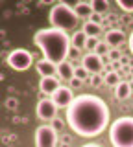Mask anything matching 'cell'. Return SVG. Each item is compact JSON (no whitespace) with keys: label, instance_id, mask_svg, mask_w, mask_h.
Masks as SVG:
<instances>
[{"label":"cell","instance_id":"1","mask_svg":"<svg viewBox=\"0 0 133 147\" xmlns=\"http://www.w3.org/2000/svg\"><path fill=\"white\" fill-rule=\"evenodd\" d=\"M65 110L68 129L81 138L100 136L109 125V105L96 94L76 96Z\"/></svg>","mask_w":133,"mask_h":147},{"label":"cell","instance_id":"2","mask_svg":"<svg viewBox=\"0 0 133 147\" xmlns=\"http://www.w3.org/2000/svg\"><path fill=\"white\" fill-rule=\"evenodd\" d=\"M33 44L43 52V59L54 63L57 66L59 63L68 59L70 52V35L57 28H43L37 30L33 35Z\"/></svg>","mask_w":133,"mask_h":147},{"label":"cell","instance_id":"3","mask_svg":"<svg viewBox=\"0 0 133 147\" xmlns=\"http://www.w3.org/2000/svg\"><path fill=\"white\" fill-rule=\"evenodd\" d=\"M48 20L52 28H57V30H63V31H70V30H76L78 24H80V17L76 15L74 7L67 2H57L50 7V13H48Z\"/></svg>","mask_w":133,"mask_h":147},{"label":"cell","instance_id":"4","mask_svg":"<svg viewBox=\"0 0 133 147\" xmlns=\"http://www.w3.org/2000/svg\"><path fill=\"white\" fill-rule=\"evenodd\" d=\"M109 142L113 147H133V116L115 119L109 129Z\"/></svg>","mask_w":133,"mask_h":147},{"label":"cell","instance_id":"5","mask_svg":"<svg viewBox=\"0 0 133 147\" xmlns=\"http://www.w3.org/2000/svg\"><path fill=\"white\" fill-rule=\"evenodd\" d=\"M6 64L10 68H13V70H17V72L28 70L31 64H33V55H31L28 50H24V48H17V50H13V52L8 55Z\"/></svg>","mask_w":133,"mask_h":147},{"label":"cell","instance_id":"6","mask_svg":"<svg viewBox=\"0 0 133 147\" xmlns=\"http://www.w3.org/2000/svg\"><path fill=\"white\" fill-rule=\"evenodd\" d=\"M59 134L52 125H41L35 129V147H57Z\"/></svg>","mask_w":133,"mask_h":147},{"label":"cell","instance_id":"7","mask_svg":"<svg viewBox=\"0 0 133 147\" xmlns=\"http://www.w3.org/2000/svg\"><path fill=\"white\" fill-rule=\"evenodd\" d=\"M57 107L56 103H54L50 98H43L37 101V109H35V112H37V118L43 119V121H52L54 118H57Z\"/></svg>","mask_w":133,"mask_h":147},{"label":"cell","instance_id":"8","mask_svg":"<svg viewBox=\"0 0 133 147\" xmlns=\"http://www.w3.org/2000/svg\"><path fill=\"white\" fill-rule=\"evenodd\" d=\"M50 99L56 103L57 109H67L68 105L72 103V99H74V94H72V88L68 85H61L52 96H50Z\"/></svg>","mask_w":133,"mask_h":147},{"label":"cell","instance_id":"9","mask_svg":"<svg viewBox=\"0 0 133 147\" xmlns=\"http://www.w3.org/2000/svg\"><path fill=\"white\" fill-rule=\"evenodd\" d=\"M81 66H83L91 76H93V74H102L104 72V59L100 57V55H96L94 52L85 53L83 57H81Z\"/></svg>","mask_w":133,"mask_h":147},{"label":"cell","instance_id":"10","mask_svg":"<svg viewBox=\"0 0 133 147\" xmlns=\"http://www.w3.org/2000/svg\"><path fill=\"white\" fill-rule=\"evenodd\" d=\"M59 86H61V83H59V77H56V76L41 77V81H39V88L44 96H52Z\"/></svg>","mask_w":133,"mask_h":147},{"label":"cell","instance_id":"11","mask_svg":"<svg viewBox=\"0 0 133 147\" xmlns=\"http://www.w3.org/2000/svg\"><path fill=\"white\" fill-rule=\"evenodd\" d=\"M124 40H126V35H124L120 30H109L107 33H105L104 42L109 46V50H117L118 46L124 44Z\"/></svg>","mask_w":133,"mask_h":147},{"label":"cell","instance_id":"12","mask_svg":"<svg viewBox=\"0 0 133 147\" xmlns=\"http://www.w3.org/2000/svg\"><path fill=\"white\" fill-rule=\"evenodd\" d=\"M35 68H37V74H41V77L54 76V74L57 72V66H56L54 63L46 61V59H39L37 64H35Z\"/></svg>","mask_w":133,"mask_h":147},{"label":"cell","instance_id":"13","mask_svg":"<svg viewBox=\"0 0 133 147\" xmlns=\"http://www.w3.org/2000/svg\"><path fill=\"white\" fill-rule=\"evenodd\" d=\"M56 74H59V77H61V79L70 81L72 77H74V66L70 64V61H63V63L57 64V72Z\"/></svg>","mask_w":133,"mask_h":147},{"label":"cell","instance_id":"14","mask_svg":"<svg viewBox=\"0 0 133 147\" xmlns=\"http://www.w3.org/2000/svg\"><path fill=\"white\" fill-rule=\"evenodd\" d=\"M85 42H87V35L83 33V30H76L74 31V35L70 37V44H72V48L74 50H83L85 48Z\"/></svg>","mask_w":133,"mask_h":147},{"label":"cell","instance_id":"15","mask_svg":"<svg viewBox=\"0 0 133 147\" xmlns=\"http://www.w3.org/2000/svg\"><path fill=\"white\" fill-rule=\"evenodd\" d=\"M72 7H74L76 15L80 17V20H81V18H87V20H89V17L93 15V7H91L89 2H78V4H74Z\"/></svg>","mask_w":133,"mask_h":147},{"label":"cell","instance_id":"16","mask_svg":"<svg viewBox=\"0 0 133 147\" xmlns=\"http://www.w3.org/2000/svg\"><path fill=\"white\" fill-rule=\"evenodd\" d=\"M115 96H117V99H128L131 96V85L128 81H120L115 86Z\"/></svg>","mask_w":133,"mask_h":147},{"label":"cell","instance_id":"17","mask_svg":"<svg viewBox=\"0 0 133 147\" xmlns=\"http://www.w3.org/2000/svg\"><path fill=\"white\" fill-rule=\"evenodd\" d=\"M89 4H91V7H93V13H98V15L107 13V9H109L107 0H93V2H89Z\"/></svg>","mask_w":133,"mask_h":147},{"label":"cell","instance_id":"18","mask_svg":"<svg viewBox=\"0 0 133 147\" xmlns=\"http://www.w3.org/2000/svg\"><path fill=\"white\" fill-rule=\"evenodd\" d=\"M100 30H102V26H98V24H93V22L85 20V24H83V33H85L87 37H98Z\"/></svg>","mask_w":133,"mask_h":147},{"label":"cell","instance_id":"19","mask_svg":"<svg viewBox=\"0 0 133 147\" xmlns=\"http://www.w3.org/2000/svg\"><path fill=\"white\" fill-rule=\"evenodd\" d=\"M104 83L109 86H117L118 83H120V76H118V72H109L104 76Z\"/></svg>","mask_w":133,"mask_h":147},{"label":"cell","instance_id":"20","mask_svg":"<svg viewBox=\"0 0 133 147\" xmlns=\"http://www.w3.org/2000/svg\"><path fill=\"white\" fill-rule=\"evenodd\" d=\"M117 6L126 13H133V0H117Z\"/></svg>","mask_w":133,"mask_h":147},{"label":"cell","instance_id":"21","mask_svg":"<svg viewBox=\"0 0 133 147\" xmlns=\"http://www.w3.org/2000/svg\"><path fill=\"white\" fill-rule=\"evenodd\" d=\"M74 77H76V79H80V81H87L89 72H87L83 66H76V68H74Z\"/></svg>","mask_w":133,"mask_h":147},{"label":"cell","instance_id":"22","mask_svg":"<svg viewBox=\"0 0 133 147\" xmlns=\"http://www.w3.org/2000/svg\"><path fill=\"white\" fill-rule=\"evenodd\" d=\"M98 37H87V42H85V50H89V53L91 52H94L96 50V46H98Z\"/></svg>","mask_w":133,"mask_h":147},{"label":"cell","instance_id":"23","mask_svg":"<svg viewBox=\"0 0 133 147\" xmlns=\"http://www.w3.org/2000/svg\"><path fill=\"white\" fill-rule=\"evenodd\" d=\"M50 125H52V129H54V131H56L57 134H59V132H61L63 129H65V121H63L61 118H54V119H52V123H50Z\"/></svg>","mask_w":133,"mask_h":147},{"label":"cell","instance_id":"24","mask_svg":"<svg viewBox=\"0 0 133 147\" xmlns=\"http://www.w3.org/2000/svg\"><path fill=\"white\" fill-rule=\"evenodd\" d=\"M94 53L100 55V57H105V55L109 53V46L105 44V42H98V46H96V50H94Z\"/></svg>","mask_w":133,"mask_h":147},{"label":"cell","instance_id":"25","mask_svg":"<svg viewBox=\"0 0 133 147\" xmlns=\"http://www.w3.org/2000/svg\"><path fill=\"white\" fill-rule=\"evenodd\" d=\"M91 85H93L94 88L102 86L104 85V76H102V74H93V76H91Z\"/></svg>","mask_w":133,"mask_h":147},{"label":"cell","instance_id":"26","mask_svg":"<svg viewBox=\"0 0 133 147\" xmlns=\"http://www.w3.org/2000/svg\"><path fill=\"white\" fill-rule=\"evenodd\" d=\"M17 107H19V101H17V98H8L6 99V109L8 110H17Z\"/></svg>","mask_w":133,"mask_h":147},{"label":"cell","instance_id":"27","mask_svg":"<svg viewBox=\"0 0 133 147\" xmlns=\"http://www.w3.org/2000/svg\"><path fill=\"white\" fill-rule=\"evenodd\" d=\"M122 55H120V52L118 50H109V53H107V59L109 61H117V59H120Z\"/></svg>","mask_w":133,"mask_h":147},{"label":"cell","instance_id":"28","mask_svg":"<svg viewBox=\"0 0 133 147\" xmlns=\"http://www.w3.org/2000/svg\"><path fill=\"white\" fill-rule=\"evenodd\" d=\"M89 22H93V24H98V26H102V15H98V13H93V15L89 17Z\"/></svg>","mask_w":133,"mask_h":147},{"label":"cell","instance_id":"29","mask_svg":"<svg viewBox=\"0 0 133 147\" xmlns=\"http://www.w3.org/2000/svg\"><path fill=\"white\" fill-rule=\"evenodd\" d=\"M83 85V81H80V79H76V77H72L70 81H68V86L70 88H80V86Z\"/></svg>","mask_w":133,"mask_h":147},{"label":"cell","instance_id":"30","mask_svg":"<svg viewBox=\"0 0 133 147\" xmlns=\"http://www.w3.org/2000/svg\"><path fill=\"white\" fill-rule=\"evenodd\" d=\"M81 55L80 50H74V48H70V52H68V57H72V59H78Z\"/></svg>","mask_w":133,"mask_h":147},{"label":"cell","instance_id":"31","mask_svg":"<svg viewBox=\"0 0 133 147\" xmlns=\"http://www.w3.org/2000/svg\"><path fill=\"white\" fill-rule=\"evenodd\" d=\"M70 142H72V138L68 136V134H65V136L61 138V144H63V145H68V144H70Z\"/></svg>","mask_w":133,"mask_h":147},{"label":"cell","instance_id":"32","mask_svg":"<svg viewBox=\"0 0 133 147\" xmlns=\"http://www.w3.org/2000/svg\"><path fill=\"white\" fill-rule=\"evenodd\" d=\"M118 61H120V64H122V66H126V64L130 63V57H128V55H122V57L118 59Z\"/></svg>","mask_w":133,"mask_h":147},{"label":"cell","instance_id":"33","mask_svg":"<svg viewBox=\"0 0 133 147\" xmlns=\"http://www.w3.org/2000/svg\"><path fill=\"white\" fill-rule=\"evenodd\" d=\"M128 46H130V52H131V55H133V31H131L130 39H128Z\"/></svg>","mask_w":133,"mask_h":147},{"label":"cell","instance_id":"34","mask_svg":"<svg viewBox=\"0 0 133 147\" xmlns=\"http://www.w3.org/2000/svg\"><path fill=\"white\" fill-rule=\"evenodd\" d=\"M122 22H124V24H130V22H131V17H130V15L122 17Z\"/></svg>","mask_w":133,"mask_h":147},{"label":"cell","instance_id":"35","mask_svg":"<svg viewBox=\"0 0 133 147\" xmlns=\"http://www.w3.org/2000/svg\"><path fill=\"white\" fill-rule=\"evenodd\" d=\"M81 147H102L100 144H94V142H91V144H85V145H81Z\"/></svg>","mask_w":133,"mask_h":147},{"label":"cell","instance_id":"36","mask_svg":"<svg viewBox=\"0 0 133 147\" xmlns=\"http://www.w3.org/2000/svg\"><path fill=\"white\" fill-rule=\"evenodd\" d=\"M6 39V30H0V40Z\"/></svg>","mask_w":133,"mask_h":147}]
</instances>
